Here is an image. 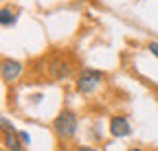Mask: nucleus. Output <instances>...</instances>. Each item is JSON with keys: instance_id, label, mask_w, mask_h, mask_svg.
Listing matches in <instances>:
<instances>
[{"instance_id": "f257e3e1", "label": "nucleus", "mask_w": 158, "mask_h": 151, "mask_svg": "<svg viewBox=\"0 0 158 151\" xmlns=\"http://www.w3.org/2000/svg\"><path fill=\"white\" fill-rule=\"evenodd\" d=\"M77 127H79V121L73 109H62L53 121V131L59 138H66V140L77 134Z\"/></svg>"}, {"instance_id": "f03ea898", "label": "nucleus", "mask_w": 158, "mask_h": 151, "mask_svg": "<svg viewBox=\"0 0 158 151\" xmlns=\"http://www.w3.org/2000/svg\"><path fill=\"white\" fill-rule=\"evenodd\" d=\"M101 81H103V72H99L94 68H84L75 81V88L79 94H90L101 85Z\"/></svg>"}, {"instance_id": "7ed1b4c3", "label": "nucleus", "mask_w": 158, "mask_h": 151, "mask_svg": "<svg viewBox=\"0 0 158 151\" xmlns=\"http://www.w3.org/2000/svg\"><path fill=\"white\" fill-rule=\"evenodd\" d=\"M0 123H2V140H5V147L9 151H22L24 142H22V138H20V131H15L13 125L5 116L0 118Z\"/></svg>"}, {"instance_id": "20e7f679", "label": "nucleus", "mask_w": 158, "mask_h": 151, "mask_svg": "<svg viewBox=\"0 0 158 151\" xmlns=\"http://www.w3.org/2000/svg\"><path fill=\"white\" fill-rule=\"evenodd\" d=\"M110 134L114 138H125L132 134V127H130V121L125 116H112L110 118Z\"/></svg>"}, {"instance_id": "39448f33", "label": "nucleus", "mask_w": 158, "mask_h": 151, "mask_svg": "<svg viewBox=\"0 0 158 151\" xmlns=\"http://www.w3.org/2000/svg\"><path fill=\"white\" fill-rule=\"evenodd\" d=\"M20 72H22V64L20 62H15V59H5L2 62V79L7 83L15 81L20 77Z\"/></svg>"}, {"instance_id": "423d86ee", "label": "nucleus", "mask_w": 158, "mask_h": 151, "mask_svg": "<svg viewBox=\"0 0 158 151\" xmlns=\"http://www.w3.org/2000/svg\"><path fill=\"white\" fill-rule=\"evenodd\" d=\"M48 72H51V77H53V79L62 81V79L70 77V72H73V70H70V64H68V62H64V59H55V62L51 64Z\"/></svg>"}, {"instance_id": "0eeeda50", "label": "nucleus", "mask_w": 158, "mask_h": 151, "mask_svg": "<svg viewBox=\"0 0 158 151\" xmlns=\"http://www.w3.org/2000/svg\"><path fill=\"white\" fill-rule=\"evenodd\" d=\"M15 20H18V18H15V13H13L11 9L5 7L2 11H0V24H2V26H13Z\"/></svg>"}, {"instance_id": "6e6552de", "label": "nucleus", "mask_w": 158, "mask_h": 151, "mask_svg": "<svg viewBox=\"0 0 158 151\" xmlns=\"http://www.w3.org/2000/svg\"><path fill=\"white\" fill-rule=\"evenodd\" d=\"M147 50L154 55V57H158V42H149L147 44Z\"/></svg>"}, {"instance_id": "1a4fd4ad", "label": "nucleus", "mask_w": 158, "mask_h": 151, "mask_svg": "<svg viewBox=\"0 0 158 151\" xmlns=\"http://www.w3.org/2000/svg\"><path fill=\"white\" fill-rule=\"evenodd\" d=\"M20 138H22V142H24V145H29V142H31V136L27 134V131H20Z\"/></svg>"}, {"instance_id": "9d476101", "label": "nucleus", "mask_w": 158, "mask_h": 151, "mask_svg": "<svg viewBox=\"0 0 158 151\" xmlns=\"http://www.w3.org/2000/svg\"><path fill=\"white\" fill-rule=\"evenodd\" d=\"M75 151H94V149H92V147H77Z\"/></svg>"}, {"instance_id": "9b49d317", "label": "nucleus", "mask_w": 158, "mask_h": 151, "mask_svg": "<svg viewBox=\"0 0 158 151\" xmlns=\"http://www.w3.org/2000/svg\"><path fill=\"white\" fill-rule=\"evenodd\" d=\"M127 151H143V149H136V147H134V149H127Z\"/></svg>"}]
</instances>
